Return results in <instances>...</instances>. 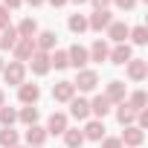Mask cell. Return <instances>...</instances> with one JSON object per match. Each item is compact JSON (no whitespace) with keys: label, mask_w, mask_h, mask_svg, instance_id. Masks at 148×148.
<instances>
[{"label":"cell","mask_w":148,"mask_h":148,"mask_svg":"<svg viewBox=\"0 0 148 148\" xmlns=\"http://www.w3.org/2000/svg\"><path fill=\"white\" fill-rule=\"evenodd\" d=\"M73 96H76V87H73V82H58V84H52V99H55V102L67 105Z\"/></svg>","instance_id":"14"},{"label":"cell","mask_w":148,"mask_h":148,"mask_svg":"<svg viewBox=\"0 0 148 148\" xmlns=\"http://www.w3.org/2000/svg\"><path fill=\"white\" fill-rule=\"evenodd\" d=\"M29 67H32L35 76H47V73L52 70V67H49V52H35V55L29 58Z\"/></svg>","instance_id":"18"},{"label":"cell","mask_w":148,"mask_h":148,"mask_svg":"<svg viewBox=\"0 0 148 148\" xmlns=\"http://www.w3.org/2000/svg\"><path fill=\"white\" fill-rule=\"evenodd\" d=\"M3 79H6V84H15V87H21V84L26 82V64H21V61H12V64H6V67H3Z\"/></svg>","instance_id":"2"},{"label":"cell","mask_w":148,"mask_h":148,"mask_svg":"<svg viewBox=\"0 0 148 148\" xmlns=\"http://www.w3.org/2000/svg\"><path fill=\"white\" fill-rule=\"evenodd\" d=\"M15 148H21V145H15Z\"/></svg>","instance_id":"42"},{"label":"cell","mask_w":148,"mask_h":148,"mask_svg":"<svg viewBox=\"0 0 148 148\" xmlns=\"http://www.w3.org/2000/svg\"><path fill=\"white\" fill-rule=\"evenodd\" d=\"M23 3H29V6H35V9H38V6H44V3H47V0H23Z\"/></svg>","instance_id":"38"},{"label":"cell","mask_w":148,"mask_h":148,"mask_svg":"<svg viewBox=\"0 0 148 148\" xmlns=\"http://www.w3.org/2000/svg\"><path fill=\"white\" fill-rule=\"evenodd\" d=\"M136 3H139V0H136Z\"/></svg>","instance_id":"43"},{"label":"cell","mask_w":148,"mask_h":148,"mask_svg":"<svg viewBox=\"0 0 148 148\" xmlns=\"http://www.w3.org/2000/svg\"><path fill=\"white\" fill-rule=\"evenodd\" d=\"M116 119H119V125H122V128H128V125H134V122H136V110H131L125 102H119V105H116Z\"/></svg>","instance_id":"20"},{"label":"cell","mask_w":148,"mask_h":148,"mask_svg":"<svg viewBox=\"0 0 148 148\" xmlns=\"http://www.w3.org/2000/svg\"><path fill=\"white\" fill-rule=\"evenodd\" d=\"M67 105H70V116H73V119L84 122V119L90 116V102H87V99H82V96H73Z\"/></svg>","instance_id":"10"},{"label":"cell","mask_w":148,"mask_h":148,"mask_svg":"<svg viewBox=\"0 0 148 148\" xmlns=\"http://www.w3.org/2000/svg\"><path fill=\"white\" fill-rule=\"evenodd\" d=\"M119 142H122V145H128V148H139V145L145 142V131H139L136 125H128V128L122 131Z\"/></svg>","instance_id":"9"},{"label":"cell","mask_w":148,"mask_h":148,"mask_svg":"<svg viewBox=\"0 0 148 148\" xmlns=\"http://www.w3.org/2000/svg\"><path fill=\"white\" fill-rule=\"evenodd\" d=\"M18 142H21V136H18L15 128H3V131H0V145H3V148H15Z\"/></svg>","instance_id":"28"},{"label":"cell","mask_w":148,"mask_h":148,"mask_svg":"<svg viewBox=\"0 0 148 148\" xmlns=\"http://www.w3.org/2000/svg\"><path fill=\"white\" fill-rule=\"evenodd\" d=\"M110 23H113L110 9H93V15L87 18V29H93V32H102V29H108Z\"/></svg>","instance_id":"5"},{"label":"cell","mask_w":148,"mask_h":148,"mask_svg":"<svg viewBox=\"0 0 148 148\" xmlns=\"http://www.w3.org/2000/svg\"><path fill=\"white\" fill-rule=\"evenodd\" d=\"M110 3H113L116 9H122V12H131V9L136 6V0H110Z\"/></svg>","instance_id":"32"},{"label":"cell","mask_w":148,"mask_h":148,"mask_svg":"<svg viewBox=\"0 0 148 148\" xmlns=\"http://www.w3.org/2000/svg\"><path fill=\"white\" fill-rule=\"evenodd\" d=\"M125 105H128L131 110H136V113H139V110H145V105H148V96H145V90H134V93L125 99Z\"/></svg>","instance_id":"24"},{"label":"cell","mask_w":148,"mask_h":148,"mask_svg":"<svg viewBox=\"0 0 148 148\" xmlns=\"http://www.w3.org/2000/svg\"><path fill=\"white\" fill-rule=\"evenodd\" d=\"M35 52H38V49H35V38H18V44L12 47V55H15V61H21V64H26Z\"/></svg>","instance_id":"3"},{"label":"cell","mask_w":148,"mask_h":148,"mask_svg":"<svg viewBox=\"0 0 148 148\" xmlns=\"http://www.w3.org/2000/svg\"><path fill=\"white\" fill-rule=\"evenodd\" d=\"M70 3H76V6H84V3H87V0H70Z\"/></svg>","instance_id":"40"},{"label":"cell","mask_w":148,"mask_h":148,"mask_svg":"<svg viewBox=\"0 0 148 148\" xmlns=\"http://www.w3.org/2000/svg\"><path fill=\"white\" fill-rule=\"evenodd\" d=\"M18 99H21V105H35V102L41 99V87H38V84L23 82V84L18 87Z\"/></svg>","instance_id":"12"},{"label":"cell","mask_w":148,"mask_h":148,"mask_svg":"<svg viewBox=\"0 0 148 148\" xmlns=\"http://www.w3.org/2000/svg\"><path fill=\"white\" fill-rule=\"evenodd\" d=\"M3 67H6V64H3V58H0V73H3Z\"/></svg>","instance_id":"41"},{"label":"cell","mask_w":148,"mask_h":148,"mask_svg":"<svg viewBox=\"0 0 148 148\" xmlns=\"http://www.w3.org/2000/svg\"><path fill=\"white\" fill-rule=\"evenodd\" d=\"M108 52H110V47L99 38V41H93V47L87 49V55H90V61H108Z\"/></svg>","instance_id":"23"},{"label":"cell","mask_w":148,"mask_h":148,"mask_svg":"<svg viewBox=\"0 0 148 148\" xmlns=\"http://www.w3.org/2000/svg\"><path fill=\"white\" fill-rule=\"evenodd\" d=\"M128 38H131V41H134L136 47H145V44H148V29H145V26L139 23V26H134V29L128 32Z\"/></svg>","instance_id":"30"},{"label":"cell","mask_w":148,"mask_h":148,"mask_svg":"<svg viewBox=\"0 0 148 148\" xmlns=\"http://www.w3.org/2000/svg\"><path fill=\"white\" fill-rule=\"evenodd\" d=\"M105 32H108V38H110L113 44H125V38H128L131 26H128L125 21H113V23H110V26H108Z\"/></svg>","instance_id":"15"},{"label":"cell","mask_w":148,"mask_h":148,"mask_svg":"<svg viewBox=\"0 0 148 148\" xmlns=\"http://www.w3.org/2000/svg\"><path fill=\"white\" fill-rule=\"evenodd\" d=\"M49 67L64 70V67H67V49H55V52L49 55Z\"/></svg>","instance_id":"31"},{"label":"cell","mask_w":148,"mask_h":148,"mask_svg":"<svg viewBox=\"0 0 148 148\" xmlns=\"http://www.w3.org/2000/svg\"><path fill=\"white\" fill-rule=\"evenodd\" d=\"M108 58H110V64H119V67H125V64L134 58V49H131V44L125 41V44H116V47L108 52Z\"/></svg>","instance_id":"7"},{"label":"cell","mask_w":148,"mask_h":148,"mask_svg":"<svg viewBox=\"0 0 148 148\" xmlns=\"http://www.w3.org/2000/svg\"><path fill=\"white\" fill-rule=\"evenodd\" d=\"M105 99H108L110 105H119V102H125V99H128V87H125V82L113 79V82L108 84V90H105Z\"/></svg>","instance_id":"8"},{"label":"cell","mask_w":148,"mask_h":148,"mask_svg":"<svg viewBox=\"0 0 148 148\" xmlns=\"http://www.w3.org/2000/svg\"><path fill=\"white\" fill-rule=\"evenodd\" d=\"M6 105V93H3V87H0V108Z\"/></svg>","instance_id":"39"},{"label":"cell","mask_w":148,"mask_h":148,"mask_svg":"<svg viewBox=\"0 0 148 148\" xmlns=\"http://www.w3.org/2000/svg\"><path fill=\"white\" fill-rule=\"evenodd\" d=\"M3 6H6L9 12H15V9H21V6H23V0H3Z\"/></svg>","instance_id":"35"},{"label":"cell","mask_w":148,"mask_h":148,"mask_svg":"<svg viewBox=\"0 0 148 148\" xmlns=\"http://www.w3.org/2000/svg\"><path fill=\"white\" fill-rule=\"evenodd\" d=\"M47 128H41V125H29L26 128V145L29 148H44V142H47Z\"/></svg>","instance_id":"13"},{"label":"cell","mask_w":148,"mask_h":148,"mask_svg":"<svg viewBox=\"0 0 148 148\" xmlns=\"http://www.w3.org/2000/svg\"><path fill=\"white\" fill-rule=\"evenodd\" d=\"M67 26H70V32H76V35H82V32H87V15H70V21H67Z\"/></svg>","instance_id":"27"},{"label":"cell","mask_w":148,"mask_h":148,"mask_svg":"<svg viewBox=\"0 0 148 148\" xmlns=\"http://www.w3.org/2000/svg\"><path fill=\"white\" fill-rule=\"evenodd\" d=\"M6 26H12V23H9V9L0 6V29H6Z\"/></svg>","instance_id":"34"},{"label":"cell","mask_w":148,"mask_h":148,"mask_svg":"<svg viewBox=\"0 0 148 148\" xmlns=\"http://www.w3.org/2000/svg\"><path fill=\"white\" fill-rule=\"evenodd\" d=\"M38 116H41V113H38L35 105H26V108L18 110V122H23L26 128H29V125H38Z\"/></svg>","instance_id":"25"},{"label":"cell","mask_w":148,"mask_h":148,"mask_svg":"<svg viewBox=\"0 0 148 148\" xmlns=\"http://www.w3.org/2000/svg\"><path fill=\"white\" fill-rule=\"evenodd\" d=\"M90 113H93L96 119H105V116L110 113V102L105 99V93H102V96H96V99L90 102Z\"/></svg>","instance_id":"19"},{"label":"cell","mask_w":148,"mask_h":148,"mask_svg":"<svg viewBox=\"0 0 148 148\" xmlns=\"http://www.w3.org/2000/svg\"><path fill=\"white\" fill-rule=\"evenodd\" d=\"M15 44H18V29H15V26L0 29V49H12Z\"/></svg>","instance_id":"26"},{"label":"cell","mask_w":148,"mask_h":148,"mask_svg":"<svg viewBox=\"0 0 148 148\" xmlns=\"http://www.w3.org/2000/svg\"><path fill=\"white\" fill-rule=\"evenodd\" d=\"M61 136H64V145H67V148H82V145H84V134H82L79 128H67Z\"/></svg>","instance_id":"21"},{"label":"cell","mask_w":148,"mask_h":148,"mask_svg":"<svg viewBox=\"0 0 148 148\" xmlns=\"http://www.w3.org/2000/svg\"><path fill=\"white\" fill-rule=\"evenodd\" d=\"M15 29H18V38H35V35H38V23H35V18H23Z\"/></svg>","instance_id":"22"},{"label":"cell","mask_w":148,"mask_h":148,"mask_svg":"<svg viewBox=\"0 0 148 148\" xmlns=\"http://www.w3.org/2000/svg\"><path fill=\"white\" fill-rule=\"evenodd\" d=\"M82 134H84V139H90V142H102V139H105V122H102V119H90Z\"/></svg>","instance_id":"17"},{"label":"cell","mask_w":148,"mask_h":148,"mask_svg":"<svg viewBox=\"0 0 148 148\" xmlns=\"http://www.w3.org/2000/svg\"><path fill=\"white\" fill-rule=\"evenodd\" d=\"M102 148H125V145L119 142V136H105L102 139Z\"/></svg>","instance_id":"33"},{"label":"cell","mask_w":148,"mask_h":148,"mask_svg":"<svg viewBox=\"0 0 148 148\" xmlns=\"http://www.w3.org/2000/svg\"><path fill=\"white\" fill-rule=\"evenodd\" d=\"M87 61H90V55H87V49H84L82 44H73V47L67 49V67L84 70V67H87Z\"/></svg>","instance_id":"6"},{"label":"cell","mask_w":148,"mask_h":148,"mask_svg":"<svg viewBox=\"0 0 148 148\" xmlns=\"http://www.w3.org/2000/svg\"><path fill=\"white\" fill-rule=\"evenodd\" d=\"M73 87H76L79 93H93L96 87H99V73L96 70H79V76H76V82H73Z\"/></svg>","instance_id":"1"},{"label":"cell","mask_w":148,"mask_h":148,"mask_svg":"<svg viewBox=\"0 0 148 148\" xmlns=\"http://www.w3.org/2000/svg\"><path fill=\"white\" fill-rule=\"evenodd\" d=\"M87 3H93V9H108L110 0H87Z\"/></svg>","instance_id":"36"},{"label":"cell","mask_w":148,"mask_h":148,"mask_svg":"<svg viewBox=\"0 0 148 148\" xmlns=\"http://www.w3.org/2000/svg\"><path fill=\"white\" fill-rule=\"evenodd\" d=\"M47 3H52L55 9H61V6H67V3H70V0H47Z\"/></svg>","instance_id":"37"},{"label":"cell","mask_w":148,"mask_h":148,"mask_svg":"<svg viewBox=\"0 0 148 148\" xmlns=\"http://www.w3.org/2000/svg\"><path fill=\"white\" fill-rule=\"evenodd\" d=\"M125 76H128L131 82H145V79H148V61H145V58H131V61L125 64Z\"/></svg>","instance_id":"4"},{"label":"cell","mask_w":148,"mask_h":148,"mask_svg":"<svg viewBox=\"0 0 148 148\" xmlns=\"http://www.w3.org/2000/svg\"><path fill=\"white\" fill-rule=\"evenodd\" d=\"M15 122H18V110L9 108V105H3V108H0V125H3V128H12Z\"/></svg>","instance_id":"29"},{"label":"cell","mask_w":148,"mask_h":148,"mask_svg":"<svg viewBox=\"0 0 148 148\" xmlns=\"http://www.w3.org/2000/svg\"><path fill=\"white\" fill-rule=\"evenodd\" d=\"M55 44H58V35H55L52 29H44V32L35 35V49H38V52H52Z\"/></svg>","instance_id":"11"},{"label":"cell","mask_w":148,"mask_h":148,"mask_svg":"<svg viewBox=\"0 0 148 148\" xmlns=\"http://www.w3.org/2000/svg\"><path fill=\"white\" fill-rule=\"evenodd\" d=\"M70 128V119H67V113H61V110H55L52 116H49V122H47V134H64Z\"/></svg>","instance_id":"16"}]
</instances>
